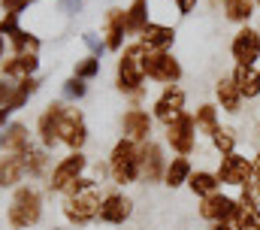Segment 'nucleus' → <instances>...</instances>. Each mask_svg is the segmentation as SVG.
<instances>
[{
    "mask_svg": "<svg viewBox=\"0 0 260 230\" xmlns=\"http://www.w3.org/2000/svg\"><path fill=\"white\" fill-rule=\"evenodd\" d=\"M167 164H170V158H167V152H164L160 142L148 139V142L139 146V182H145V185L164 182Z\"/></svg>",
    "mask_w": 260,
    "mask_h": 230,
    "instance_id": "nucleus-9",
    "label": "nucleus"
},
{
    "mask_svg": "<svg viewBox=\"0 0 260 230\" xmlns=\"http://www.w3.org/2000/svg\"><path fill=\"white\" fill-rule=\"evenodd\" d=\"M88 167H91V161H88L82 152H70L67 158H61V161L52 167L46 188H49L52 194H64L67 185H70V182H76L79 176H85V172H88Z\"/></svg>",
    "mask_w": 260,
    "mask_h": 230,
    "instance_id": "nucleus-8",
    "label": "nucleus"
},
{
    "mask_svg": "<svg viewBox=\"0 0 260 230\" xmlns=\"http://www.w3.org/2000/svg\"><path fill=\"white\" fill-rule=\"evenodd\" d=\"M103 43L109 52H121L124 49V37L127 34V9H109L106 12V21H103Z\"/></svg>",
    "mask_w": 260,
    "mask_h": 230,
    "instance_id": "nucleus-18",
    "label": "nucleus"
},
{
    "mask_svg": "<svg viewBox=\"0 0 260 230\" xmlns=\"http://www.w3.org/2000/svg\"><path fill=\"white\" fill-rule=\"evenodd\" d=\"M21 158H24V170H27L30 179H43L46 170H49V164H52V158H49V149H46V146H30Z\"/></svg>",
    "mask_w": 260,
    "mask_h": 230,
    "instance_id": "nucleus-28",
    "label": "nucleus"
},
{
    "mask_svg": "<svg viewBox=\"0 0 260 230\" xmlns=\"http://www.w3.org/2000/svg\"><path fill=\"white\" fill-rule=\"evenodd\" d=\"M27 176L24 170V158L21 155H3L0 158V188H12Z\"/></svg>",
    "mask_w": 260,
    "mask_h": 230,
    "instance_id": "nucleus-26",
    "label": "nucleus"
},
{
    "mask_svg": "<svg viewBox=\"0 0 260 230\" xmlns=\"http://www.w3.org/2000/svg\"><path fill=\"white\" fill-rule=\"evenodd\" d=\"M3 46H6V40L0 37V61H3Z\"/></svg>",
    "mask_w": 260,
    "mask_h": 230,
    "instance_id": "nucleus-41",
    "label": "nucleus"
},
{
    "mask_svg": "<svg viewBox=\"0 0 260 230\" xmlns=\"http://www.w3.org/2000/svg\"><path fill=\"white\" fill-rule=\"evenodd\" d=\"M188 188H191V194H194L197 200H203V197H212V194H218L221 191V182H218V176L215 170H194L191 172V179H188Z\"/></svg>",
    "mask_w": 260,
    "mask_h": 230,
    "instance_id": "nucleus-25",
    "label": "nucleus"
},
{
    "mask_svg": "<svg viewBox=\"0 0 260 230\" xmlns=\"http://www.w3.org/2000/svg\"><path fill=\"white\" fill-rule=\"evenodd\" d=\"M230 79L236 82L239 94L245 100H257L260 97V67H248V64H236Z\"/></svg>",
    "mask_w": 260,
    "mask_h": 230,
    "instance_id": "nucleus-22",
    "label": "nucleus"
},
{
    "mask_svg": "<svg viewBox=\"0 0 260 230\" xmlns=\"http://www.w3.org/2000/svg\"><path fill=\"white\" fill-rule=\"evenodd\" d=\"M130 215H133V200L124 191L103 194V203H100V221L103 224H124Z\"/></svg>",
    "mask_w": 260,
    "mask_h": 230,
    "instance_id": "nucleus-17",
    "label": "nucleus"
},
{
    "mask_svg": "<svg viewBox=\"0 0 260 230\" xmlns=\"http://www.w3.org/2000/svg\"><path fill=\"white\" fill-rule=\"evenodd\" d=\"M185 103H188L185 88H179V85H167V88L157 94V100L151 103V115H154V121H160V124L167 127L170 121H176L179 115L185 112Z\"/></svg>",
    "mask_w": 260,
    "mask_h": 230,
    "instance_id": "nucleus-11",
    "label": "nucleus"
},
{
    "mask_svg": "<svg viewBox=\"0 0 260 230\" xmlns=\"http://www.w3.org/2000/svg\"><path fill=\"white\" fill-rule=\"evenodd\" d=\"M61 142H64L70 152H82V146L88 142V124H85V115L76 106H67L64 118H61Z\"/></svg>",
    "mask_w": 260,
    "mask_h": 230,
    "instance_id": "nucleus-12",
    "label": "nucleus"
},
{
    "mask_svg": "<svg viewBox=\"0 0 260 230\" xmlns=\"http://www.w3.org/2000/svg\"><path fill=\"white\" fill-rule=\"evenodd\" d=\"M121 130H124V136L133 139V142H148L151 139V130H154V115L148 112V109H142V106H130L127 112L121 115Z\"/></svg>",
    "mask_w": 260,
    "mask_h": 230,
    "instance_id": "nucleus-14",
    "label": "nucleus"
},
{
    "mask_svg": "<svg viewBox=\"0 0 260 230\" xmlns=\"http://www.w3.org/2000/svg\"><path fill=\"white\" fill-rule=\"evenodd\" d=\"M194 121H197V133H203V136L212 139V133L221 127V109L215 103H200L194 112Z\"/></svg>",
    "mask_w": 260,
    "mask_h": 230,
    "instance_id": "nucleus-27",
    "label": "nucleus"
},
{
    "mask_svg": "<svg viewBox=\"0 0 260 230\" xmlns=\"http://www.w3.org/2000/svg\"><path fill=\"white\" fill-rule=\"evenodd\" d=\"M230 58L236 64H248V67H257L260 61V31L251 24H242L233 40H230Z\"/></svg>",
    "mask_w": 260,
    "mask_h": 230,
    "instance_id": "nucleus-10",
    "label": "nucleus"
},
{
    "mask_svg": "<svg viewBox=\"0 0 260 230\" xmlns=\"http://www.w3.org/2000/svg\"><path fill=\"white\" fill-rule=\"evenodd\" d=\"M139 43L151 52H170L173 43H176V27L170 24H160V21H148L145 31L139 34Z\"/></svg>",
    "mask_w": 260,
    "mask_h": 230,
    "instance_id": "nucleus-20",
    "label": "nucleus"
},
{
    "mask_svg": "<svg viewBox=\"0 0 260 230\" xmlns=\"http://www.w3.org/2000/svg\"><path fill=\"white\" fill-rule=\"evenodd\" d=\"M12 94H15V82L3 76V79H0V106H3V109L9 106V100H12Z\"/></svg>",
    "mask_w": 260,
    "mask_h": 230,
    "instance_id": "nucleus-37",
    "label": "nucleus"
},
{
    "mask_svg": "<svg viewBox=\"0 0 260 230\" xmlns=\"http://www.w3.org/2000/svg\"><path fill=\"white\" fill-rule=\"evenodd\" d=\"M254 0H224L221 3V12H224V18L227 21H233V24H248L251 21V15H254Z\"/></svg>",
    "mask_w": 260,
    "mask_h": 230,
    "instance_id": "nucleus-29",
    "label": "nucleus"
},
{
    "mask_svg": "<svg viewBox=\"0 0 260 230\" xmlns=\"http://www.w3.org/2000/svg\"><path fill=\"white\" fill-rule=\"evenodd\" d=\"M40 88V79L37 76H30V79H21V82H15V94H12V100H9V112H15V109H21L30 97H34V91Z\"/></svg>",
    "mask_w": 260,
    "mask_h": 230,
    "instance_id": "nucleus-33",
    "label": "nucleus"
},
{
    "mask_svg": "<svg viewBox=\"0 0 260 230\" xmlns=\"http://www.w3.org/2000/svg\"><path fill=\"white\" fill-rule=\"evenodd\" d=\"M64 103H49L43 115L37 118V136H40V146L46 149H55L61 142V118H64Z\"/></svg>",
    "mask_w": 260,
    "mask_h": 230,
    "instance_id": "nucleus-15",
    "label": "nucleus"
},
{
    "mask_svg": "<svg viewBox=\"0 0 260 230\" xmlns=\"http://www.w3.org/2000/svg\"><path fill=\"white\" fill-rule=\"evenodd\" d=\"M164 136H167V146L173 149V155H182V158H191L197 152V121H194V112H185L179 115L176 121H170L167 124V130H164Z\"/></svg>",
    "mask_w": 260,
    "mask_h": 230,
    "instance_id": "nucleus-6",
    "label": "nucleus"
},
{
    "mask_svg": "<svg viewBox=\"0 0 260 230\" xmlns=\"http://www.w3.org/2000/svg\"><path fill=\"white\" fill-rule=\"evenodd\" d=\"M254 6H257V9H260V0H254Z\"/></svg>",
    "mask_w": 260,
    "mask_h": 230,
    "instance_id": "nucleus-42",
    "label": "nucleus"
},
{
    "mask_svg": "<svg viewBox=\"0 0 260 230\" xmlns=\"http://www.w3.org/2000/svg\"><path fill=\"white\" fill-rule=\"evenodd\" d=\"M109 176H112V182L115 185H133V182H139V142H133L127 136H121L115 146H112V152H109Z\"/></svg>",
    "mask_w": 260,
    "mask_h": 230,
    "instance_id": "nucleus-3",
    "label": "nucleus"
},
{
    "mask_svg": "<svg viewBox=\"0 0 260 230\" xmlns=\"http://www.w3.org/2000/svg\"><path fill=\"white\" fill-rule=\"evenodd\" d=\"M215 176L221 185H230V188H251L254 182V161L245 158L242 152H230V155H221L218 158V167H215Z\"/></svg>",
    "mask_w": 260,
    "mask_h": 230,
    "instance_id": "nucleus-5",
    "label": "nucleus"
},
{
    "mask_svg": "<svg viewBox=\"0 0 260 230\" xmlns=\"http://www.w3.org/2000/svg\"><path fill=\"white\" fill-rule=\"evenodd\" d=\"M88 94V82L85 79H79V76H70L64 82V97L67 100H82Z\"/></svg>",
    "mask_w": 260,
    "mask_h": 230,
    "instance_id": "nucleus-35",
    "label": "nucleus"
},
{
    "mask_svg": "<svg viewBox=\"0 0 260 230\" xmlns=\"http://www.w3.org/2000/svg\"><path fill=\"white\" fill-rule=\"evenodd\" d=\"M215 100H218L215 106L227 115H239L242 106H245V97L239 94V88H236V82H233L230 76H221V79L215 82Z\"/></svg>",
    "mask_w": 260,
    "mask_h": 230,
    "instance_id": "nucleus-19",
    "label": "nucleus"
},
{
    "mask_svg": "<svg viewBox=\"0 0 260 230\" xmlns=\"http://www.w3.org/2000/svg\"><path fill=\"white\" fill-rule=\"evenodd\" d=\"M191 172H194V164H191V158H182V155H176V158H170V164H167V172H164V185L176 191V188L188 185Z\"/></svg>",
    "mask_w": 260,
    "mask_h": 230,
    "instance_id": "nucleus-24",
    "label": "nucleus"
},
{
    "mask_svg": "<svg viewBox=\"0 0 260 230\" xmlns=\"http://www.w3.org/2000/svg\"><path fill=\"white\" fill-rule=\"evenodd\" d=\"M148 24V0H133L127 6V34L139 37Z\"/></svg>",
    "mask_w": 260,
    "mask_h": 230,
    "instance_id": "nucleus-30",
    "label": "nucleus"
},
{
    "mask_svg": "<svg viewBox=\"0 0 260 230\" xmlns=\"http://www.w3.org/2000/svg\"><path fill=\"white\" fill-rule=\"evenodd\" d=\"M52 230H67V227H52Z\"/></svg>",
    "mask_w": 260,
    "mask_h": 230,
    "instance_id": "nucleus-43",
    "label": "nucleus"
},
{
    "mask_svg": "<svg viewBox=\"0 0 260 230\" xmlns=\"http://www.w3.org/2000/svg\"><path fill=\"white\" fill-rule=\"evenodd\" d=\"M173 3H176L179 15H191V12L197 9V3H200V0H173Z\"/></svg>",
    "mask_w": 260,
    "mask_h": 230,
    "instance_id": "nucleus-39",
    "label": "nucleus"
},
{
    "mask_svg": "<svg viewBox=\"0 0 260 230\" xmlns=\"http://www.w3.org/2000/svg\"><path fill=\"white\" fill-rule=\"evenodd\" d=\"M9 43H12L15 55H40V37H34V34L24 31V27H18V31L9 37Z\"/></svg>",
    "mask_w": 260,
    "mask_h": 230,
    "instance_id": "nucleus-32",
    "label": "nucleus"
},
{
    "mask_svg": "<svg viewBox=\"0 0 260 230\" xmlns=\"http://www.w3.org/2000/svg\"><path fill=\"white\" fill-rule=\"evenodd\" d=\"M100 203H103L100 185H91V188H85V191H79L73 197H64L61 212H64V218L73 227H85V224L100 218Z\"/></svg>",
    "mask_w": 260,
    "mask_h": 230,
    "instance_id": "nucleus-4",
    "label": "nucleus"
},
{
    "mask_svg": "<svg viewBox=\"0 0 260 230\" xmlns=\"http://www.w3.org/2000/svg\"><path fill=\"white\" fill-rule=\"evenodd\" d=\"M18 31V15L15 12H3V18H0V37H12Z\"/></svg>",
    "mask_w": 260,
    "mask_h": 230,
    "instance_id": "nucleus-36",
    "label": "nucleus"
},
{
    "mask_svg": "<svg viewBox=\"0 0 260 230\" xmlns=\"http://www.w3.org/2000/svg\"><path fill=\"white\" fill-rule=\"evenodd\" d=\"M236 146H239V133H236V127L221 124V127L212 133V149H215L218 155H230V152H236Z\"/></svg>",
    "mask_w": 260,
    "mask_h": 230,
    "instance_id": "nucleus-31",
    "label": "nucleus"
},
{
    "mask_svg": "<svg viewBox=\"0 0 260 230\" xmlns=\"http://www.w3.org/2000/svg\"><path fill=\"white\" fill-rule=\"evenodd\" d=\"M85 43H88V49H91V55H94V58H100L103 52H106V43H103V40H97L94 34H85Z\"/></svg>",
    "mask_w": 260,
    "mask_h": 230,
    "instance_id": "nucleus-38",
    "label": "nucleus"
},
{
    "mask_svg": "<svg viewBox=\"0 0 260 230\" xmlns=\"http://www.w3.org/2000/svg\"><path fill=\"white\" fill-rule=\"evenodd\" d=\"M6 218L15 230H27L34 224H40V218H43V194L34 185L15 188V194L9 200V209H6Z\"/></svg>",
    "mask_w": 260,
    "mask_h": 230,
    "instance_id": "nucleus-2",
    "label": "nucleus"
},
{
    "mask_svg": "<svg viewBox=\"0 0 260 230\" xmlns=\"http://www.w3.org/2000/svg\"><path fill=\"white\" fill-rule=\"evenodd\" d=\"M0 64H3V76L12 79V82L30 79L40 70V58L37 55H12V58H6V61H0Z\"/></svg>",
    "mask_w": 260,
    "mask_h": 230,
    "instance_id": "nucleus-23",
    "label": "nucleus"
},
{
    "mask_svg": "<svg viewBox=\"0 0 260 230\" xmlns=\"http://www.w3.org/2000/svg\"><path fill=\"white\" fill-rule=\"evenodd\" d=\"M30 146H34V142H30V133H27V127H24L21 121H9V124L3 127V133H0V149H3V155H24Z\"/></svg>",
    "mask_w": 260,
    "mask_h": 230,
    "instance_id": "nucleus-21",
    "label": "nucleus"
},
{
    "mask_svg": "<svg viewBox=\"0 0 260 230\" xmlns=\"http://www.w3.org/2000/svg\"><path fill=\"white\" fill-rule=\"evenodd\" d=\"M209 230H236V227H233L230 221H224V224H212V227H209Z\"/></svg>",
    "mask_w": 260,
    "mask_h": 230,
    "instance_id": "nucleus-40",
    "label": "nucleus"
},
{
    "mask_svg": "<svg viewBox=\"0 0 260 230\" xmlns=\"http://www.w3.org/2000/svg\"><path fill=\"white\" fill-rule=\"evenodd\" d=\"M182 76H185V70H182L179 58L173 55V52H151V49H148V58H145V79H151V82H157V85L167 88V85H179Z\"/></svg>",
    "mask_w": 260,
    "mask_h": 230,
    "instance_id": "nucleus-7",
    "label": "nucleus"
},
{
    "mask_svg": "<svg viewBox=\"0 0 260 230\" xmlns=\"http://www.w3.org/2000/svg\"><path fill=\"white\" fill-rule=\"evenodd\" d=\"M230 224L236 230H260V200L254 197L251 188H242V191H239Z\"/></svg>",
    "mask_w": 260,
    "mask_h": 230,
    "instance_id": "nucleus-13",
    "label": "nucleus"
},
{
    "mask_svg": "<svg viewBox=\"0 0 260 230\" xmlns=\"http://www.w3.org/2000/svg\"><path fill=\"white\" fill-rule=\"evenodd\" d=\"M233 209H236V197L218 191V194H212V197H203L197 212H200V218L209 221V224H224V221L233 218Z\"/></svg>",
    "mask_w": 260,
    "mask_h": 230,
    "instance_id": "nucleus-16",
    "label": "nucleus"
},
{
    "mask_svg": "<svg viewBox=\"0 0 260 230\" xmlns=\"http://www.w3.org/2000/svg\"><path fill=\"white\" fill-rule=\"evenodd\" d=\"M145 58H148V49L139 40L127 43L121 49V58H118L115 85H118L121 94H127L133 103H139L145 97Z\"/></svg>",
    "mask_w": 260,
    "mask_h": 230,
    "instance_id": "nucleus-1",
    "label": "nucleus"
},
{
    "mask_svg": "<svg viewBox=\"0 0 260 230\" xmlns=\"http://www.w3.org/2000/svg\"><path fill=\"white\" fill-rule=\"evenodd\" d=\"M73 76H79V79H85V82H91L94 76H100V58H94V55L82 58V61L76 64V73H73Z\"/></svg>",
    "mask_w": 260,
    "mask_h": 230,
    "instance_id": "nucleus-34",
    "label": "nucleus"
}]
</instances>
